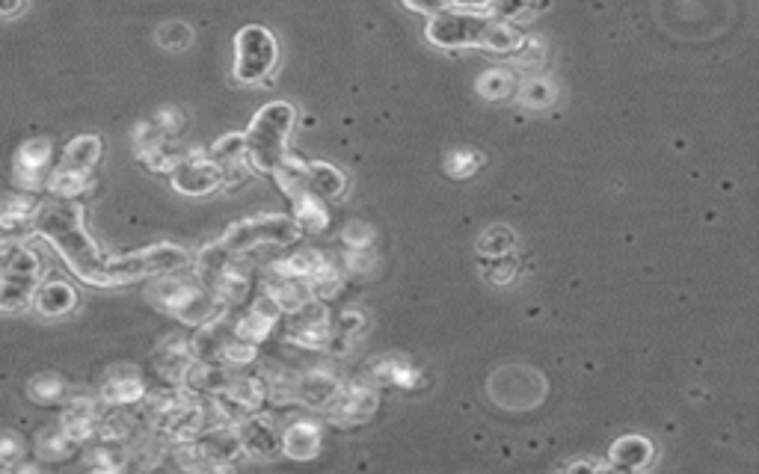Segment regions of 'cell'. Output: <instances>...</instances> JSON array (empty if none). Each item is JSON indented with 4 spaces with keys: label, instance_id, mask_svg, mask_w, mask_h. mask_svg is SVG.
Listing matches in <instances>:
<instances>
[{
    "label": "cell",
    "instance_id": "cell-7",
    "mask_svg": "<svg viewBox=\"0 0 759 474\" xmlns=\"http://www.w3.org/2000/svg\"><path fill=\"white\" fill-rule=\"evenodd\" d=\"M279 63V45L276 36L261 27L247 24L235 36V80L244 86H253L267 78Z\"/></svg>",
    "mask_w": 759,
    "mask_h": 474
},
{
    "label": "cell",
    "instance_id": "cell-4",
    "mask_svg": "<svg viewBox=\"0 0 759 474\" xmlns=\"http://www.w3.org/2000/svg\"><path fill=\"white\" fill-rule=\"evenodd\" d=\"M190 261H193L190 252L175 243H155V246H146V249L122 255V258H107V288L169 276V273L190 267Z\"/></svg>",
    "mask_w": 759,
    "mask_h": 474
},
{
    "label": "cell",
    "instance_id": "cell-42",
    "mask_svg": "<svg viewBox=\"0 0 759 474\" xmlns=\"http://www.w3.org/2000/svg\"><path fill=\"white\" fill-rule=\"evenodd\" d=\"M21 457V442L12 433H0V466H9Z\"/></svg>",
    "mask_w": 759,
    "mask_h": 474
},
{
    "label": "cell",
    "instance_id": "cell-13",
    "mask_svg": "<svg viewBox=\"0 0 759 474\" xmlns=\"http://www.w3.org/2000/svg\"><path fill=\"white\" fill-rule=\"evenodd\" d=\"M193 445L199 448L202 460L208 469H223V466H232L235 460H241V442H238V433H235V424H223V427H208L202 430Z\"/></svg>",
    "mask_w": 759,
    "mask_h": 474
},
{
    "label": "cell",
    "instance_id": "cell-45",
    "mask_svg": "<svg viewBox=\"0 0 759 474\" xmlns=\"http://www.w3.org/2000/svg\"><path fill=\"white\" fill-rule=\"evenodd\" d=\"M24 9V0H0V15H18Z\"/></svg>",
    "mask_w": 759,
    "mask_h": 474
},
{
    "label": "cell",
    "instance_id": "cell-36",
    "mask_svg": "<svg viewBox=\"0 0 759 474\" xmlns=\"http://www.w3.org/2000/svg\"><path fill=\"white\" fill-rule=\"evenodd\" d=\"M516 261L513 258H507V255H496L493 261H487L484 264V279L487 282H493V285H510L513 282V276H516Z\"/></svg>",
    "mask_w": 759,
    "mask_h": 474
},
{
    "label": "cell",
    "instance_id": "cell-24",
    "mask_svg": "<svg viewBox=\"0 0 759 474\" xmlns=\"http://www.w3.org/2000/svg\"><path fill=\"white\" fill-rule=\"evenodd\" d=\"M306 181L312 187L315 196H321L324 202H336L347 190V175L333 166V163H306Z\"/></svg>",
    "mask_w": 759,
    "mask_h": 474
},
{
    "label": "cell",
    "instance_id": "cell-20",
    "mask_svg": "<svg viewBox=\"0 0 759 474\" xmlns=\"http://www.w3.org/2000/svg\"><path fill=\"white\" fill-rule=\"evenodd\" d=\"M611 457V469H620V472H638V469H647L656 457V448L650 439L644 436H623L611 445L608 451Z\"/></svg>",
    "mask_w": 759,
    "mask_h": 474
},
{
    "label": "cell",
    "instance_id": "cell-14",
    "mask_svg": "<svg viewBox=\"0 0 759 474\" xmlns=\"http://www.w3.org/2000/svg\"><path fill=\"white\" fill-rule=\"evenodd\" d=\"M223 400V406L232 412V418H244V415H253V412H261L264 400H267V386L261 377H229L226 389L220 395H214Z\"/></svg>",
    "mask_w": 759,
    "mask_h": 474
},
{
    "label": "cell",
    "instance_id": "cell-44",
    "mask_svg": "<svg viewBox=\"0 0 759 474\" xmlns=\"http://www.w3.org/2000/svg\"><path fill=\"white\" fill-rule=\"evenodd\" d=\"M347 267H350L353 273H356V270H359V273H368V270L374 267V261H371L368 255H362V249H353V252L347 255Z\"/></svg>",
    "mask_w": 759,
    "mask_h": 474
},
{
    "label": "cell",
    "instance_id": "cell-29",
    "mask_svg": "<svg viewBox=\"0 0 759 474\" xmlns=\"http://www.w3.org/2000/svg\"><path fill=\"white\" fill-rule=\"evenodd\" d=\"M306 288H309V294H312V300H321V303H327V300H333L338 291H341V273H338L336 267H333V261H321V267L306 279Z\"/></svg>",
    "mask_w": 759,
    "mask_h": 474
},
{
    "label": "cell",
    "instance_id": "cell-26",
    "mask_svg": "<svg viewBox=\"0 0 759 474\" xmlns=\"http://www.w3.org/2000/svg\"><path fill=\"white\" fill-rule=\"evenodd\" d=\"M321 261H324L321 252H315V249H300V252L282 258V261H273V264H270V273L288 276V279H303V282H306V279L321 267Z\"/></svg>",
    "mask_w": 759,
    "mask_h": 474
},
{
    "label": "cell",
    "instance_id": "cell-30",
    "mask_svg": "<svg viewBox=\"0 0 759 474\" xmlns=\"http://www.w3.org/2000/svg\"><path fill=\"white\" fill-rule=\"evenodd\" d=\"M27 395L33 397L36 403H42V406H51V403H60V400H63V395H66V383H63V377H57V374H39V377L30 380Z\"/></svg>",
    "mask_w": 759,
    "mask_h": 474
},
{
    "label": "cell",
    "instance_id": "cell-9",
    "mask_svg": "<svg viewBox=\"0 0 759 474\" xmlns=\"http://www.w3.org/2000/svg\"><path fill=\"white\" fill-rule=\"evenodd\" d=\"M169 181L181 196H208L223 187V169L211 158L184 155L169 169Z\"/></svg>",
    "mask_w": 759,
    "mask_h": 474
},
{
    "label": "cell",
    "instance_id": "cell-11",
    "mask_svg": "<svg viewBox=\"0 0 759 474\" xmlns=\"http://www.w3.org/2000/svg\"><path fill=\"white\" fill-rule=\"evenodd\" d=\"M235 433L241 442V451L253 460H273L276 454H282V430L273 418L264 415H244L235 421Z\"/></svg>",
    "mask_w": 759,
    "mask_h": 474
},
{
    "label": "cell",
    "instance_id": "cell-17",
    "mask_svg": "<svg viewBox=\"0 0 759 474\" xmlns=\"http://www.w3.org/2000/svg\"><path fill=\"white\" fill-rule=\"evenodd\" d=\"M285 196L291 199V208H294L291 217L297 220V226H300L303 232L318 235V232L327 229V223H330L327 202H324L321 196H315L309 184H303V187H297V190H291V193H285Z\"/></svg>",
    "mask_w": 759,
    "mask_h": 474
},
{
    "label": "cell",
    "instance_id": "cell-28",
    "mask_svg": "<svg viewBox=\"0 0 759 474\" xmlns=\"http://www.w3.org/2000/svg\"><path fill=\"white\" fill-rule=\"evenodd\" d=\"M184 155H187V152H184L178 143H172V137H161V140H155L152 146H146V149L137 152V158L143 160L149 169H155V172H169Z\"/></svg>",
    "mask_w": 759,
    "mask_h": 474
},
{
    "label": "cell",
    "instance_id": "cell-32",
    "mask_svg": "<svg viewBox=\"0 0 759 474\" xmlns=\"http://www.w3.org/2000/svg\"><path fill=\"white\" fill-rule=\"evenodd\" d=\"M374 374H377L380 383H395V386H413V380H419V374L404 359H395V356L386 359V362H380L374 368Z\"/></svg>",
    "mask_w": 759,
    "mask_h": 474
},
{
    "label": "cell",
    "instance_id": "cell-43",
    "mask_svg": "<svg viewBox=\"0 0 759 474\" xmlns=\"http://www.w3.org/2000/svg\"><path fill=\"white\" fill-rule=\"evenodd\" d=\"M404 6L413 9V12H419V15L433 18V15H439V12L448 9V0H404Z\"/></svg>",
    "mask_w": 759,
    "mask_h": 474
},
{
    "label": "cell",
    "instance_id": "cell-2",
    "mask_svg": "<svg viewBox=\"0 0 759 474\" xmlns=\"http://www.w3.org/2000/svg\"><path fill=\"white\" fill-rule=\"evenodd\" d=\"M424 36L436 48L478 45L493 54H513L516 48H522V36L507 21H496L490 15H475V12H454V9L433 15L424 27Z\"/></svg>",
    "mask_w": 759,
    "mask_h": 474
},
{
    "label": "cell",
    "instance_id": "cell-34",
    "mask_svg": "<svg viewBox=\"0 0 759 474\" xmlns=\"http://www.w3.org/2000/svg\"><path fill=\"white\" fill-rule=\"evenodd\" d=\"M72 451H75V442H72L60 427L51 430V433H45V436L39 439V454L48 457V460H66Z\"/></svg>",
    "mask_w": 759,
    "mask_h": 474
},
{
    "label": "cell",
    "instance_id": "cell-25",
    "mask_svg": "<svg viewBox=\"0 0 759 474\" xmlns=\"http://www.w3.org/2000/svg\"><path fill=\"white\" fill-rule=\"evenodd\" d=\"M232 252L226 249V243L223 240H214V243H208V246H202V252L196 255V282L199 285H205V288H211L214 285V279L232 264Z\"/></svg>",
    "mask_w": 759,
    "mask_h": 474
},
{
    "label": "cell",
    "instance_id": "cell-37",
    "mask_svg": "<svg viewBox=\"0 0 759 474\" xmlns=\"http://www.w3.org/2000/svg\"><path fill=\"white\" fill-rule=\"evenodd\" d=\"M522 101L531 104V107H549L555 101V89L546 80H528L522 86Z\"/></svg>",
    "mask_w": 759,
    "mask_h": 474
},
{
    "label": "cell",
    "instance_id": "cell-31",
    "mask_svg": "<svg viewBox=\"0 0 759 474\" xmlns=\"http://www.w3.org/2000/svg\"><path fill=\"white\" fill-rule=\"evenodd\" d=\"M516 246V235L507 229V226H490L481 240H478V252L487 255V258H496V255H505Z\"/></svg>",
    "mask_w": 759,
    "mask_h": 474
},
{
    "label": "cell",
    "instance_id": "cell-6",
    "mask_svg": "<svg viewBox=\"0 0 759 474\" xmlns=\"http://www.w3.org/2000/svg\"><path fill=\"white\" fill-rule=\"evenodd\" d=\"M303 237V229L294 217L270 214V217H247L226 229L220 237L232 255H250L258 246H291Z\"/></svg>",
    "mask_w": 759,
    "mask_h": 474
},
{
    "label": "cell",
    "instance_id": "cell-12",
    "mask_svg": "<svg viewBox=\"0 0 759 474\" xmlns=\"http://www.w3.org/2000/svg\"><path fill=\"white\" fill-rule=\"evenodd\" d=\"M377 403H380V397L374 389L347 386V389H338V395L330 400L327 412H330V421L338 427H353V424L368 421L377 412Z\"/></svg>",
    "mask_w": 759,
    "mask_h": 474
},
{
    "label": "cell",
    "instance_id": "cell-21",
    "mask_svg": "<svg viewBox=\"0 0 759 474\" xmlns=\"http://www.w3.org/2000/svg\"><path fill=\"white\" fill-rule=\"evenodd\" d=\"M193 362V353H190V338H169L164 341L158 350H155V371L172 383V386H181L187 368Z\"/></svg>",
    "mask_w": 759,
    "mask_h": 474
},
{
    "label": "cell",
    "instance_id": "cell-40",
    "mask_svg": "<svg viewBox=\"0 0 759 474\" xmlns=\"http://www.w3.org/2000/svg\"><path fill=\"white\" fill-rule=\"evenodd\" d=\"M371 240H374V229H371L368 223H350V226L344 229V243H347L350 249H368Z\"/></svg>",
    "mask_w": 759,
    "mask_h": 474
},
{
    "label": "cell",
    "instance_id": "cell-38",
    "mask_svg": "<svg viewBox=\"0 0 759 474\" xmlns=\"http://www.w3.org/2000/svg\"><path fill=\"white\" fill-rule=\"evenodd\" d=\"M528 9H531V0H490V18L496 21H513Z\"/></svg>",
    "mask_w": 759,
    "mask_h": 474
},
{
    "label": "cell",
    "instance_id": "cell-10",
    "mask_svg": "<svg viewBox=\"0 0 759 474\" xmlns=\"http://www.w3.org/2000/svg\"><path fill=\"white\" fill-rule=\"evenodd\" d=\"M51 160H54V146L51 140H27L15 149L12 155V181L18 190L33 193L42 187V181L51 172Z\"/></svg>",
    "mask_w": 759,
    "mask_h": 474
},
{
    "label": "cell",
    "instance_id": "cell-35",
    "mask_svg": "<svg viewBox=\"0 0 759 474\" xmlns=\"http://www.w3.org/2000/svg\"><path fill=\"white\" fill-rule=\"evenodd\" d=\"M158 42L167 48V51H184L190 42H193V30L184 24V21H169L158 30Z\"/></svg>",
    "mask_w": 759,
    "mask_h": 474
},
{
    "label": "cell",
    "instance_id": "cell-27",
    "mask_svg": "<svg viewBox=\"0 0 759 474\" xmlns=\"http://www.w3.org/2000/svg\"><path fill=\"white\" fill-rule=\"evenodd\" d=\"M45 184H48V190H51L54 199H78V196H84L86 190H89L92 175H81V172H69L63 166H54L48 172Z\"/></svg>",
    "mask_w": 759,
    "mask_h": 474
},
{
    "label": "cell",
    "instance_id": "cell-39",
    "mask_svg": "<svg viewBox=\"0 0 759 474\" xmlns=\"http://www.w3.org/2000/svg\"><path fill=\"white\" fill-rule=\"evenodd\" d=\"M362 326H365V315H362L359 309H344V312L336 317V323H333V329H330V332L356 338V335L362 332Z\"/></svg>",
    "mask_w": 759,
    "mask_h": 474
},
{
    "label": "cell",
    "instance_id": "cell-19",
    "mask_svg": "<svg viewBox=\"0 0 759 474\" xmlns=\"http://www.w3.org/2000/svg\"><path fill=\"white\" fill-rule=\"evenodd\" d=\"M321 451V427L315 421H294L291 427L282 430V454L297 460V463H306V460H315Z\"/></svg>",
    "mask_w": 759,
    "mask_h": 474
},
{
    "label": "cell",
    "instance_id": "cell-16",
    "mask_svg": "<svg viewBox=\"0 0 759 474\" xmlns=\"http://www.w3.org/2000/svg\"><path fill=\"white\" fill-rule=\"evenodd\" d=\"M42 317H66L78 306V291L63 282V279H48L36 285L33 303H30Z\"/></svg>",
    "mask_w": 759,
    "mask_h": 474
},
{
    "label": "cell",
    "instance_id": "cell-22",
    "mask_svg": "<svg viewBox=\"0 0 759 474\" xmlns=\"http://www.w3.org/2000/svg\"><path fill=\"white\" fill-rule=\"evenodd\" d=\"M264 294L279 306L282 315H291V312H297L300 306H306L312 300V294H309V288H306L303 279H288V276H276V273H270Z\"/></svg>",
    "mask_w": 759,
    "mask_h": 474
},
{
    "label": "cell",
    "instance_id": "cell-1",
    "mask_svg": "<svg viewBox=\"0 0 759 474\" xmlns=\"http://www.w3.org/2000/svg\"><path fill=\"white\" fill-rule=\"evenodd\" d=\"M33 232L42 235L66 261V267L95 288H107V255L89 237L84 226V208L75 199L39 202L33 214Z\"/></svg>",
    "mask_w": 759,
    "mask_h": 474
},
{
    "label": "cell",
    "instance_id": "cell-5",
    "mask_svg": "<svg viewBox=\"0 0 759 474\" xmlns=\"http://www.w3.org/2000/svg\"><path fill=\"white\" fill-rule=\"evenodd\" d=\"M39 255L27 243H12L6 252V261L0 267V312L18 315L33 303L36 285H39Z\"/></svg>",
    "mask_w": 759,
    "mask_h": 474
},
{
    "label": "cell",
    "instance_id": "cell-18",
    "mask_svg": "<svg viewBox=\"0 0 759 474\" xmlns=\"http://www.w3.org/2000/svg\"><path fill=\"white\" fill-rule=\"evenodd\" d=\"M98 415H101V403H98V400H92V397H78V400H72V403L63 409L60 430H63L75 445H81V442L95 436Z\"/></svg>",
    "mask_w": 759,
    "mask_h": 474
},
{
    "label": "cell",
    "instance_id": "cell-47",
    "mask_svg": "<svg viewBox=\"0 0 759 474\" xmlns=\"http://www.w3.org/2000/svg\"><path fill=\"white\" fill-rule=\"evenodd\" d=\"M448 3H457V6H466V9H484V6H490V0H448Z\"/></svg>",
    "mask_w": 759,
    "mask_h": 474
},
{
    "label": "cell",
    "instance_id": "cell-15",
    "mask_svg": "<svg viewBox=\"0 0 759 474\" xmlns=\"http://www.w3.org/2000/svg\"><path fill=\"white\" fill-rule=\"evenodd\" d=\"M146 397V386L137 368H113L101 386V403L107 406H137Z\"/></svg>",
    "mask_w": 759,
    "mask_h": 474
},
{
    "label": "cell",
    "instance_id": "cell-33",
    "mask_svg": "<svg viewBox=\"0 0 759 474\" xmlns=\"http://www.w3.org/2000/svg\"><path fill=\"white\" fill-rule=\"evenodd\" d=\"M478 89H481V95L484 98H507V95H513V89H516V80L510 72H502V69H493V72H487L484 78L478 80Z\"/></svg>",
    "mask_w": 759,
    "mask_h": 474
},
{
    "label": "cell",
    "instance_id": "cell-3",
    "mask_svg": "<svg viewBox=\"0 0 759 474\" xmlns=\"http://www.w3.org/2000/svg\"><path fill=\"white\" fill-rule=\"evenodd\" d=\"M294 122L297 110L288 101H270L255 113L247 134H241L247 163L255 172L273 175L276 166L288 158V137L294 131Z\"/></svg>",
    "mask_w": 759,
    "mask_h": 474
},
{
    "label": "cell",
    "instance_id": "cell-46",
    "mask_svg": "<svg viewBox=\"0 0 759 474\" xmlns=\"http://www.w3.org/2000/svg\"><path fill=\"white\" fill-rule=\"evenodd\" d=\"M564 469H570V472H582V469L596 472V469H605V466H602V463H593V460H579V463H567Z\"/></svg>",
    "mask_w": 759,
    "mask_h": 474
},
{
    "label": "cell",
    "instance_id": "cell-8",
    "mask_svg": "<svg viewBox=\"0 0 759 474\" xmlns=\"http://www.w3.org/2000/svg\"><path fill=\"white\" fill-rule=\"evenodd\" d=\"M285 317V341L303 347V350H321L327 347L330 329H333V317L324 309L321 300H309L306 306H300L297 312Z\"/></svg>",
    "mask_w": 759,
    "mask_h": 474
},
{
    "label": "cell",
    "instance_id": "cell-23",
    "mask_svg": "<svg viewBox=\"0 0 759 474\" xmlns=\"http://www.w3.org/2000/svg\"><path fill=\"white\" fill-rule=\"evenodd\" d=\"M101 137L95 134H84V137H75L66 149H63V158L57 166L69 169V172H81V175H92L95 163L101 160Z\"/></svg>",
    "mask_w": 759,
    "mask_h": 474
},
{
    "label": "cell",
    "instance_id": "cell-41",
    "mask_svg": "<svg viewBox=\"0 0 759 474\" xmlns=\"http://www.w3.org/2000/svg\"><path fill=\"white\" fill-rule=\"evenodd\" d=\"M478 155H472V152H460V155H451L448 158V172L451 175H469V172H475L478 169Z\"/></svg>",
    "mask_w": 759,
    "mask_h": 474
}]
</instances>
